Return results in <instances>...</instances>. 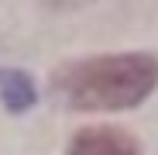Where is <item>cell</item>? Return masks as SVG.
I'll return each instance as SVG.
<instances>
[{
	"mask_svg": "<svg viewBox=\"0 0 158 155\" xmlns=\"http://www.w3.org/2000/svg\"><path fill=\"white\" fill-rule=\"evenodd\" d=\"M52 83H55V93L76 110H127L155 90L158 62L138 52L100 55L62 66Z\"/></svg>",
	"mask_w": 158,
	"mask_h": 155,
	"instance_id": "obj_1",
	"label": "cell"
},
{
	"mask_svg": "<svg viewBox=\"0 0 158 155\" xmlns=\"http://www.w3.org/2000/svg\"><path fill=\"white\" fill-rule=\"evenodd\" d=\"M69 155H138V145L117 127H86L72 138Z\"/></svg>",
	"mask_w": 158,
	"mask_h": 155,
	"instance_id": "obj_2",
	"label": "cell"
},
{
	"mask_svg": "<svg viewBox=\"0 0 158 155\" xmlns=\"http://www.w3.org/2000/svg\"><path fill=\"white\" fill-rule=\"evenodd\" d=\"M0 100H4V107L14 110V114L28 110L31 103L38 100L35 83L28 80V72H21V69H0Z\"/></svg>",
	"mask_w": 158,
	"mask_h": 155,
	"instance_id": "obj_3",
	"label": "cell"
}]
</instances>
